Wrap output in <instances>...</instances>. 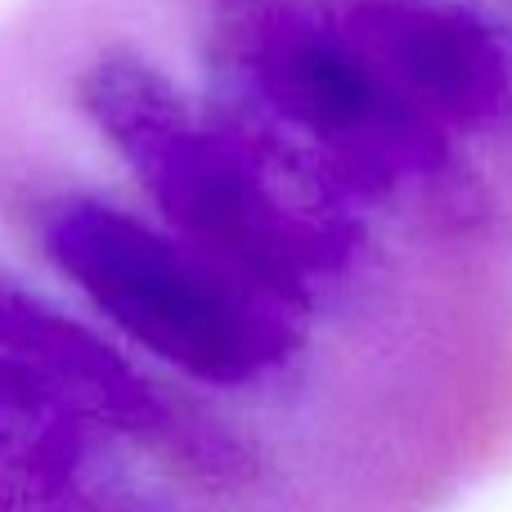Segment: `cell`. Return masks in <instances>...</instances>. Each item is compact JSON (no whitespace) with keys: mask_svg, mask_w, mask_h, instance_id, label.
I'll use <instances>...</instances> for the list:
<instances>
[{"mask_svg":"<svg viewBox=\"0 0 512 512\" xmlns=\"http://www.w3.org/2000/svg\"><path fill=\"white\" fill-rule=\"evenodd\" d=\"M0 512H185L149 486L122 441L0 360Z\"/></svg>","mask_w":512,"mask_h":512,"instance_id":"cell-6","label":"cell"},{"mask_svg":"<svg viewBox=\"0 0 512 512\" xmlns=\"http://www.w3.org/2000/svg\"><path fill=\"white\" fill-rule=\"evenodd\" d=\"M0 360L81 423L144 450L207 495H252L265 481L256 436L203 396L162 382L95 324L0 265Z\"/></svg>","mask_w":512,"mask_h":512,"instance_id":"cell-4","label":"cell"},{"mask_svg":"<svg viewBox=\"0 0 512 512\" xmlns=\"http://www.w3.org/2000/svg\"><path fill=\"white\" fill-rule=\"evenodd\" d=\"M409 108L459 144L512 131V27L477 0H324Z\"/></svg>","mask_w":512,"mask_h":512,"instance_id":"cell-5","label":"cell"},{"mask_svg":"<svg viewBox=\"0 0 512 512\" xmlns=\"http://www.w3.org/2000/svg\"><path fill=\"white\" fill-rule=\"evenodd\" d=\"M81 108L171 234L319 319L369 279V212L310 162L194 99L153 59L104 50Z\"/></svg>","mask_w":512,"mask_h":512,"instance_id":"cell-1","label":"cell"},{"mask_svg":"<svg viewBox=\"0 0 512 512\" xmlns=\"http://www.w3.org/2000/svg\"><path fill=\"white\" fill-rule=\"evenodd\" d=\"M36 243L117 337L198 391L261 396L306 369L310 319L162 221L72 189L41 203Z\"/></svg>","mask_w":512,"mask_h":512,"instance_id":"cell-3","label":"cell"},{"mask_svg":"<svg viewBox=\"0 0 512 512\" xmlns=\"http://www.w3.org/2000/svg\"><path fill=\"white\" fill-rule=\"evenodd\" d=\"M207 99L274 135L369 216L486 221L468 144L409 108L324 0H207Z\"/></svg>","mask_w":512,"mask_h":512,"instance_id":"cell-2","label":"cell"}]
</instances>
